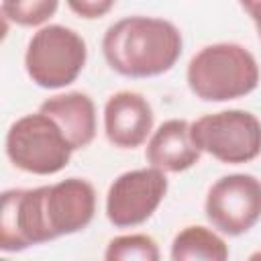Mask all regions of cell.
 I'll return each instance as SVG.
<instances>
[{"mask_svg":"<svg viewBox=\"0 0 261 261\" xmlns=\"http://www.w3.org/2000/svg\"><path fill=\"white\" fill-rule=\"evenodd\" d=\"M96 212V190L82 177H67L35 190H8L0 208V249L22 251L84 230Z\"/></svg>","mask_w":261,"mask_h":261,"instance_id":"6da1fadb","label":"cell"},{"mask_svg":"<svg viewBox=\"0 0 261 261\" xmlns=\"http://www.w3.org/2000/svg\"><path fill=\"white\" fill-rule=\"evenodd\" d=\"M181 33L153 16H126L108 27L102 39L106 63L126 77H151L169 71L181 55Z\"/></svg>","mask_w":261,"mask_h":261,"instance_id":"7a4b0ae2","label":"cell"},{"mask_svg":"<svg viewBox=\"0 0 261 261\" xmlns=\"http://www.w3.org/2000/svg\"><path fill=\"white\" fill-rule=\"evenodd\" d=\"M259 84L255 57L237 43L202 47L188 63V86L206 102H226L251 94Z\"/></svg>","mask_w":261,"mask_h":261,"instance_id":"3957f363","label":"cell"},{"mask_svg":"<svg viewBox=\"0 0 261 261\" xmlns=\"http://www.w3.org/2000/svg\"><path fill=\"white\" fill-rule=\"evenodd\" d=\"M71 151L63 130L41 110L12 122L6 135L8 159L27 173L53 175L69 163Z\"/></svg>","mask_w":261,"mask_h":261,"instance_id":"277c9868","label":"cell"},{"mask_svg":"<svg viewBox=\"0 0 261 261\" xmlns=\"http://www.w3.org/2000/svg\"><path fill=\"white\" fill-rule=\"evenodd\" d=\"M88 57L86 41L63 24L39 29L29 41L24 67L29 77L41 88H63L84 69Z\"/></svg>","mask_w":261,"mask_h":261,"instance_id":"5b68a950","label":"cell"},{"mask_svg":"<svg viewBox=\"0 0 261 261\" xmlns=\"http://www.w3.org/2000/svg\"><path fill=\"white\" fill-rule=\"evenodd\" d=\"M200 151L222 163H247L261 155V122L247 110H220L192 122Z\"/></svg>","mask_w":261,"mask_h":261,"instance_id":"8992f818","label":"cell"},{"mask_svg":"<svg viewBox=\"0 0 261 261\" xmlns=\"http://www.w3.org/2000/svg\"><path fill=\"white\" fill-rule=\"evenodd\" d=\"M204 210L222 234H243L261 218V181L249 173L224 175L208 190Z\"/></svg>","mask_w":261,"mask_h":261,"instance_id":"52a82bcc","label":"cell"},{"mask_svg":"<svg viewBox=\"0 0 261 261\" xmlns=\"http://www.w3.org/2000/svg\"><path fill=\"white\" fill-rule=\"evenodd\" d=\"M167 194L165 171L157 167L133 169L118 175L106 194V216L118 228L143 224Z\"/></svg>","mask_w":261,"mask_h":261,"instance_id":"ba28073f","label":"cell"},{"mask_svg":"<svg viewBox=\"0 0 261 261\" xmlns=\"http://www.w3.org/2000/svg\"><path fill=\"white\" fill-rule=\"evenodd\" d=\"M153 128L151 104L137 92H116L104 106V130L108 141L120 149L143 145Z\"/></svg>","mask_w":261,"mask_h":261,"instance_id":"9c48e42d","label":"cell"},{"mask_svg":"<svg viewBox=\"0 0 261 261\" xmlns=\"http://www.w3.org/2000/svg\"><path fill=\"white\" fill-rule=\"evenodd\" d=\"M200 147L192 137V124L179 118L163 122L147 143L145 157L161 171H186L200 159Z\"/></svg>","mask_w":261,"mask_h":261,"instance_id":"30bf717a","label":"cell"},{"mask_svg":"<svg viewBox=\"0 0 261 261\" xmlns=\"http://www.w3.org/2000/svg\"><path fill=\"white\" fill-rule=\"evenodd\" d=\"M47 116H51L57 126L63 130L71 149L88 147L96 137V108L88 94L69 92L47 98L41 108Z\"/></svg>","mask_w":261,"mask_h":261,"instance_id":"8fae6325","label":"cell"},{"mask_svg":"<svg viewBox=\"0 0 261 261\" xmlns=\"http://www.w3.org/2000/svg\"><path fill=\"white\" fill-rule=\"evenodd\" d=\"M228 257L226 243L206 226H186L175 234L171 245L173 261H224Z\"/></svg>","mask_w":261,"mask_h":261,"instance_id":"7c38bea8","label":"cell"},{"mask_svg":"<svg viewBox=\"0 0 261 261\" xmlns=\"http://www.w3.org/2000/svg\"><path fill=\"white\" fill-rule=\"evenodd\" d=\"M59 0H2V18L20 27H39L47 22Z\"/></svg>","mask_w":261,"mask_h":261,"instance_id":"4fadbf2b","label":"cell"},{"mask_svg":"<svg viewBox=\"0 0 261 261\" xmlns=\"http://www.w3.org/2000/svg\"><path fill=\"white\" fill-rule=\"evenodd\" d=\"M104 257L108 261H157V243L147 234H124L108 243Z\"/></svg>","mask_w":261,"mask_h":261,"instance_id":"5bb4252c","label":"cell"},{"mask_svg":"<svg viewBox=\"0 0 261 261\" xmlns=\"http://www.w3.org/2000/svg\"><path fill=\"white\" fill-rule=\"evenodd\" d=\"M67 6L73 14L86 20H92L110 12V8L114 6V0H67Z\"/></svg>","mask_w":261,"mask_h":261,"instance_id":"9a60e30c","label":"cell"},{"mask_svg":"<svg viewBox=\"0 0 261 261\" xmlns=\"http://www.w3.org/2000/svg\"><path fill=\"white\" fill-rule=\"evenodd\" d=\"M243 10L253 18V22L259 27L261 24V0H239Z\"/></svg>","mask_w":261,"mask_h":261,"instance_id":"2e32d148","label":"cell"},{"mask_svg":"<svg viewBox=\"0 0 261 261\" xmlns=\"http://www.w3.org/2000/svg\"><path fill=\"white\" fill-rule=\"evenodd\" d=\"M257 31H259V35H261V24H259V27H257Z\"/></svg>","mask_w":261,"mask_h":261,"instance_id":"e0dca14e","label":"cell"}]
</instances>
